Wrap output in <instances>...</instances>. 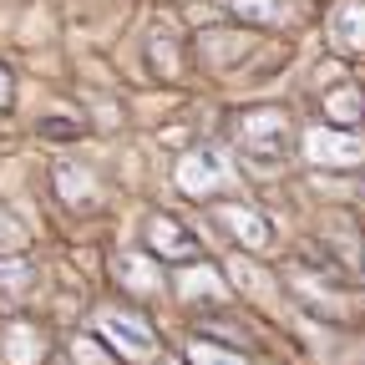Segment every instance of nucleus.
I'll use <instances>...</instances> for the list:
<instances>
[{
	"label": "nucleus",
	"instance_id": "obj_1",
	"mask_svg": "<svg viewBox=\"0 0 365 365\" xmlns=\"http://www.w3.org/2000/svg\"><path fill=\"white\" fill-rule=\"evenodd\" d=\"M239 143L259 163H274L284 148V112H244L239 117Z\"/></svg>",
	"mask_w": 365,
	"mask_h": 365
},
{
	"label": "nucleus",
	"instance_id": "obj_2",
	"mask_svg": "<svg viewBox=\"0 0 365 365\" xmlns=\"http://www.w3.org/2000/svg\"><path fill=\"white\" fill-rule=\"evenodd\" d=\"M304 153L309 163H325V168H350L360 163V137L355 132H330V127H314L304 137Z\"/></svg>",
	"mask_w": 365,
	"mask_h": 365
},
{
	"label": "nucleus",
	"instance_id": "obj_3",
	"mask_svg": "<svg viewBox=\"0 0 365 365\" xmlns=\"http://www.w3.org/2000/svg\"><path fill=\"white\" fill-rule=\"evenodd\" d=\"M213 218L234 234L244 249H264L274 234H269V218H259L254 208H244V203H213Z\"/></svg>",
	"mask_w": 365,
	"mask_h": 365
},
{
	"label": "nucleus",
	"instance_id": "obj_4",
	"mask_svg": "<svg viewBox=\"0 0 365 365\" xmlns=\"http://www.w3.org/2000/svg\"><path fill=\"white\" fill-rule=\"evenodd\" d=\"M178 182H182L188 193H213L218 182H228V163H223L213 148H203V153H193V158H182Z\"/></svg>",
	"mask_w": 365,
	"mask_h": 365
},
{
	"label": "nucleus",
	"instance_id": "obj_5",
	"mask_svg": "<svg viewBox=\"0 0 365 365\" xmlns=\"http://www.w3.org/2000/svg\"><path fill=\"white\" fill-rule=\"evenodd\" d=\"M148 239H153V249H158L163 259H178V264L198 259V244L188 239V228H182L178 218H168V213H158V218L148 223Z\"/></svg>",
	"mask_w": 365,
	"mask_h": 365
},
{
	"label": "nucleus",
	"instance_id": "obj_6",
	"mask_svg": "<svg viewBox=\"0 0 365 365\" xmlns=\"http://www.w3.org/2000/svg\"><path fill=\"white\" fill-rule=\"evenodd\" d=\"M102 330H107V340H112V345L137 350V355H148V350L158 345V340H153V330H148L137 314H107V319H102Z\"/></svg>",
	"mask_w": 365,
	"mask_h": 365
},
{
	"label": "nucleus",
	"instance_id": "obj_7",
	"mask_svg": "<svg viewBox=\"0 0 365 365\" xmlns=\"http://www.w3.org/2000/svg\"><path fill=\"white\" fill-rule=\"evenodd\" d=\"M335 36H345V46H360L365 51V0H345L335 11Z\"/></svg>",
	"mask_w": 365,
	"mask_h": 365
},
{
	"label": "nucleus",
	"instance_id": "obj_8",
	"mask_svg": "<svg viewBox=\"0 0 365 365\" xmlns=\"http://www.w3.org/2000/svg\"><path fill=\"white\" fill-rule=\"evenodd\" d=\"M117 274H127V279H122L127 289H153V284H158V279H153V274H148L143 264H137L132 254H122V259H117Z\"/></svg>",
	"mask_w": 365,
	"mask_h": 365
},
{
	"label": "nucleus",
	"instance_id": "obj_9",
	"mask_svg": "<svg viewBox=\"0 0 365 365\" xmlns=\"http://www.w3.org/2000/svg\"><path fill=\"white\" fill-rule=\"evenodd\" d=\"M325 112L340 117V122H350L345 112H365V102H360V91H335V97H325Z\"/></svg>",
	"mask_w": 365,
	"mask_h": 365
},
{
	"label": "nucleus",
	"instance_id": "obj_10",
	"mask_svg": "<svg viewBox=\"0 0 365 365\" xmlns=\"http://www.w3.org/2000/svg\"><path fill=\"white\" fill-rule=\"evenodd\" d=\"M193 365H244V360L228 350H213L208 340H193Z\"/></svg>",
	"mask_w": 365,
	"mask_h": 365
},
{
	"label": "nucleus",
	"instance_id": "obj_11",
	"mask_svg": "<svg viewBox=\"0 0 365 365\" xmlns=\"http://www.w3.org/2000/svg\"><path fill=\"white\" fill-rule=\"evenodd\" d=\"M234 11H244V16H254V21H279V0H234Z\"/></svg>",
	"mask_w": 365,
	"mask_h": 365
},
{
	"label": "nucleus",
	"instance_id": "obj_12",
	"mask_svg": "<svg viewBox=\"0 0 365 365\" xmlns=\"http://www.w3.org/2000/svg\"><path fill=\"white\" fill-rule=\"evenodd\" d=\"M11 97H16V86H11V71L0 66V107H11Z\"/></svg>",
	"mask_w": 365,
	"mask_h": 365
}]
</instances>
